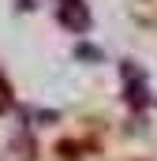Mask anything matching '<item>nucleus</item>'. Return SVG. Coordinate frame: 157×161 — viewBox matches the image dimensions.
Listing matches in <instances>:
<instances>
[{
	"instance_id": "f257e3e1",
	"label": "nucleus",
	"mask_w": 157,
	"mask_h": 161,
	"mask_svg": "<svg viewBox=\"0 0 157 161\" xmlns=\"http://www.w3.org/2000/svg\"><path fill=\"white\" fill-rule=\"evenodd\" d=\"M56 19H60V26L64 30H71V34H86L90 30V8L82 4V0H60V8H56Z\"/></svg>"
},
{
	"instance_id": "f03ea898",
	"label": "nucleus",
	"mask_w": 157,
	"mask_h": 161,
	"mask_svg": "<svg viewBox=\"0 0 157 161\" xmlns=\"http://www.w3.org/2000/svg\"><path fill=\"white\" fill-rule=\"evenodd\" d=\"M11 109V86H8V79L0 75V113H8Z\"/></svg>"
},
{
	"instance_id": "7ed1b4c3",
	"label": "nucleus",
	"mask_w": 157,
	"mask_h": 161,
	"mask_svg": "<svg viewBox=\"0 0 157 161\" xmlns=\"http://www.w3.org/2000/svg\"><path fill=\"white\" fill-rule=\"evenodd\" d=\"M19 8H26V11H30V8H38V0H19Z\"/></svg>"
}]
</instances>
